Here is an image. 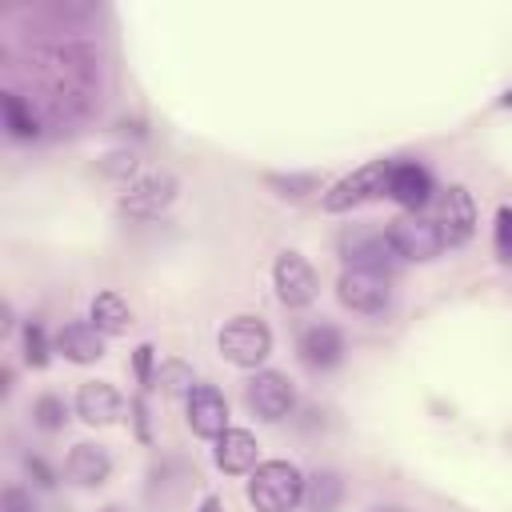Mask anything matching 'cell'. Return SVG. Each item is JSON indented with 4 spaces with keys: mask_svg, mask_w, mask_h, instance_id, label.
Wrapping results in <instances>:
<instances>
[{
    "mask_svg": "<svg viewBox=\"0 0 512 512\" xmlns=\"http://www.w3.org/2000/svg\"><path fill=\"white\" fill-rule=\"evenodd\" d=\"M0 508H4V512H36V500H32V492H24L20 484H8L4 496H0Z\"/></svg>",
    "mask_w": 512,
    "mask_h": 512,
    "instance_id": "d4e9b609",
    "label": "cell"
},
{
    "mask_svg": "<svg viewBox=\"0 0 512 512\" xmlns=\"http://www.w3.org/2000/svg\"><path fill=\"white\" fill-rule=\"evenodd\" d=\"M0 108H4V128H8L12 140H36L40 136V120H36V112H32V104L24 96L4 92Z\"/></svg>",
    "mask_w": 512,
    "mask_h": 512,
    "instance_id": "d6986e66",
    "label": "cell"
},
{
    "mask_svg": "<svg viewBox=\"0 0 512 512\" xmlns=\"http://www.w3.org/2000/svg\"><path fill=\"white\" fill-rule=\"evenodd\" d=\"M88 324H96L104 336H120V332H128V324H132V308H128L116 292H100V296L92 300V308H88Z\"/></svg>",
    "mask_w": 512,
    "mask_h": 512,
    "instance_id": "ac0fdd59",
    "label": "cell"
},
{
    "mask_svg": "<svg viewBox=\"0 0 512 512\" xmlns=\"http://www.w3.org/2000/svg\"><path fill=\"white\" fill-rule=\"evenodd\" d=\"M256 452H260V444H256L252 432L228 428V432L216 440V468L228 472V476H244V472L256 468Z\"/></svg>",
    "mask_w": 512,
    "mask_h": 512,
    "instance_id": "9a60e30c",
    "label": "cell"
},
{
    "mask_svg": "<svg viewBox=\"0 0 512 512\" xmlns=\"http://www.w3.org/2000/svg\"><path fill=\"white\" fill-rule=\"evenodd\" d=\"M216 344H220V356H224L228 364H236V368H256V364H264L268 352H272V328H268L260 316H232V320L220 328Z\"/></svg>",
    "mask_w": 512,
    "mask_h": 512,
    "instance_id": "3957f363",
    "label": "cell"
},
{
    "mask_svg": "<svg viewBox=\"0 0 512 512\" xmlns=\"http://www.w3.org/2000/svg\"><path fill=\"white\" fill-rule=\"evenodd\" d=\"M64 472L76 480V484H104L108 476H112V456L100 448V444H76L72 452H68V460H64Z\"/></svg>",
    "mask_w": 512,
    "mask_h": 512,
    "instance_id": "e0dca14e",
    "label": "cell"
},
{
    "mask_svg": "<svg viewBox=\"0 0 512 512\" xmlns=\"http://www.w3.org/2000/svg\"><path fill=\"white\" fill-rule=\"evenodd\" d=\"M24 468L36 476V484H44V488H52V484H56V480H52V468H48L40 456H28V460H24Z\"/></svg>",
    "mask_w": 512,
    "mask_h": 512,
    "instance_id": "484cf974",
    "label": "cell"
},
{
    "mask_svg": "<svg viewBox=\"0 0 512 512\" xmlns=\"http://www.w3.org/2000/svg\"><path fill=\"white\" fill-rule=\"evenodd\" d=\"M504 104H512V92H504Z\"/></svg>",
    "mask_w": 512,
    "mask_h": 512,
    "instance_id": "f546056e",
    "label": "cell"
},
{
    "mask_svg": "<svg viewBox=\"0 0 512 512\" xmlns=\"http://www.w3.org/2000/svg\"><path fill=\"white\" fill-rule=\"evenodd\" d=\"M384 236H388V244H392V252H396L400 260H436V256L448 248L428 208H420V212H400V216L388 224Z\"/></svg>",
    "mask_w": 512,
    "mask_h": 512,
    "instance_id": "7a4b0ae2",
    "label": "cell"
},
{
    "mask_svg": "<svg viewBox=\"0 0 512 512\" xmlns=\"http://www.w3.org/2000/svg\"><path fill=\"white\" fill-rule=\"evenodd\" d=\"M336 296L344 308L352 312H364V316H376L388 308L392 300V284L384 272H372V268H344L340 280H336Z\"/></svg>",
    "mask_w": 512,
    "mask_h": 512,
    "instance_id": "8992f818",
    "label": "cell"
},
{
    "mask_svg": "<svg viewBox=\"0 0 512 512\" xmlns=\"http://www.w3.org/2000/svg\"><path fill=\"white\" fill-rule=\"evenodd\" d=\"M32 420H36V428H44V432H60L64 420H68V408H64L60 396H40V400L32 404Z\"/></svg>",
    "mask_w": 512,
    "mask_h": 512,
    "instance_id": "7402d4cb",
    "label": "cell"
},
{
    "mask_svg": "<svg viewBox=\"0 0 512 512\" xmlns=\"http://www.w3.org/2000/svg\"><path fill=\"white\" fill-rule=\"evenodd\" d=\"M136 376L148 384L152 380V344H140L136 348Z\"/></svg>",
    "mask_w": 512,
    "mask_h": 512,
    "instance_id": "4316f807",
    "label": "cell"
},
{
    "mask_svg": "<svg viewBox=\"0 0 512 512\" xmlns=\"http://www.w3.org/2000/svg\"><path fill=\"white\" fill-rule=\"evenodd\" d=\"M388 172H392V160H368L360 164L356 172H348L344 180H336L328 192H324V208L328 212H348L372 196H388Z\"/></svg>",
    "mask_w": 512,
    "mask_h": 512,
    "instance_id": "277c9868",
    "label": "cell"
},
{
    "mask_svg": "<svg viewBox=\"0 0 512 512\" xmlns=\"http://www.w3.org/2000/svg\"><path fill=\"white\" fill-rule=\"evenodd\" d=\"M56 352L64 360H72V364H92V360L104 356V332L96 324H84V320L64 324L56 332Z\"/></svg>",
    "mask_w": 512,
    "mask_h": 512,
    "instance_id": "5bb4252c",
    "label": "cell"
},
{
    "mask_svg": "<svg viewBox=\"0 0 512 512\" xmlns=\"http://www.w3.org/2000/svg\"><path fill=\"white\" fill-rule=\"evenodd\" d=\"M344 356V336L332 328V324H312L300 332V360L312 368V372H324V368H336Z\"/></svg>",
    "mask_w": 512,
    "mask_h": 512,
    "instance_id": "4fadbf2b",
    "label": "cell"
},
{
    "mask_svg": "<svg viewBox=\"0 0 512 512\" xmlns=\"http://www.w3.org/2000/svg\"><path fill=\"white\" fill-rule=\"evenodd\" d=\"M492 248L504 264H512V208H500L496 212V224H492Z\"/></svg>",
    "mask_w": 512,
    "mask_h": 512,
    "instance_id": "cb8c5ba5",
    "label": "cell"
},
{
    "mask_svg": "<svg viewBox=\"0 0 512 512\" xmlns=\"http://www.w3.org/2000/svg\"><path fill=\"white\" fill-rule=\"evenodd\" d=\"M376 512H404V508H376Z\"/></svg>",
    "mask_w": 512,
    "mask_h": 512,
    "instance_id": "f1b7e54d",
    "label": "cell"
},
{
    "mask_svg": "<svg viewBox=\"0 0 512 512\" xmlns=\"http://www.w3.org/2000/svg\"><path fill=\"white\" fill-rule=\"evenodd\" d=\"M24 360L32 364V368H44L48 364V336H44V328L32 320V324H24Z\"/></svg>",
    "mask_w": 512,
    "mask_h": 512,
    "instance_id": "603a6c76",
    "label": "cell"
},
{
    "mask_svg": "<svg viewBox=\"0 0 512 512\" xmlns=\"http://www.w3.org/2000/svg\"><path fill=\"white\" fill-rule=\"evenodd\" d=\"M244 400H248V408H252L260 420H284V416L292 412V404H296V388H292V380H288L284 372L264 368V372H256V376L248 380Z\"/></svg>",
    "mask_w": 512,
    "mask_h": 512,
    "instance_id": "9c48e42d",
    "label": "cell"
},
{
    "mask_svg": "<svg viewBox=\"0 0 512 512\" xmlns=\"http://www.w3.org/2000/svg\"><path fill=\"white\" fill-rule=\"evenodd\" d=\"M428 212H432V220H436V228H440V236H444L448 248H460L476 232V204H472L468 188H460V184H448L428 204Z\"/></svg>",
    "mask_w": 512,
    "mask_h": 512,
    "instance_id": "5b68a950",
    "label": "cell"
},
{
    "mask_svg": "<svg viewBox=\"0 0 512 512\" xmlns=\"http://www.w3.org/2000/svg\"><path fill=\"white\" fill-rule=\"evenodd\" d=\"M188 428L204 440H220L228 432V400L216 384H196L188 392Z\"/></svg>",
    "mask_w": 512,
    "mask_h": 512,
    "instance_id": "30bf717a",
    "label": "cell"
},
{
    "mask_svg": "<svg viewBox=\"0 0 512 512\" xmlns=\"http://www.w3.org/2000/svg\"><path fill=\"white\" fill-rule=\"evenodd\" d=\"M156 384L168 392V396H188L192 388H196V380H192V368L188 364H180V360H164L160 368H156Z\"/></svg>",
    "mask_w": 512,
    "mask_h": 512,
    "instance_id": "44dd1931",
    "label": "cell"
},
{
    "mask_svg": "<svg viewBox=\"0 0 512 512\" xmlns=\"http://www.w3.org/2000/svg\"><path fill=\"white\" fill-rule=\"evenodd\" d=\"M196 512H224V504H220V500H216V496H204V500H200V508H196Z\"/></svg>",
    "mask_w": 512,
    "mask_h": 512,
    "instance_id": "83f0119b",
    "label": "cell"
},
{
    "mask_svg": "<svg viewBox=\"0 0 512 512\" xmlns=\"http://www.w3.org/2000/svg\"><path fill=\"white\" fill-rule=\"evenodd\" d=\"M340 496H344V484L336 480V472H316V476H308V484H304V504H308V512H336Z\"/></svg>",
    "mask_w": 512,
    "mask_h": 512,
    "instance_id": "ffe728a7",
    "label": "cell"
},
{
    "mask_svg": "<svg viewBox=\"0 0 512 512\" xmlns=\"http://www.w3.org/2000/svg\"><path fill=\"white\" fill-rule=\"evenodd\" d=\"M248 500L256 512H292L304 504V472L288 460H264L248 472Z\"/></svg>",
    "mask_w": 512,
    "mask_h": 512,
    "instance_id": "6da1fadb",
    "label": "cell"
},
{
    "mask_svg": "<svg viewBox=\"0 0 512 512\" xmlns=\"http://www.w3.org/2000/svg\"><path fill=\"white\" fill-rule=\"evenodd\" d=\"M272 288H276V300L284 308H308L316 300V272L312 264L300 256V252H280L276 264H272Z\"/></svg>",
    "mask_w": 512,
    "mask_h": 512,
    "instance_id": "52a82bcc",
    "label": "cell"
},
{
    "mask_svg": "<svg viewBox=\"0 0 512 512\" xmlns=\"http://www.w3.org/2000/svg\"><path fill=\"white\" fill-rule=\"evenodd\" d=\"M388 196H392L404 212L428 208V204H432V176H428V168L416 164V160L392 164V172H388Z\"/></svg>",
    "mask_w": 512,
    "mask_h": 512,
    "instance_id": "8fae6325",
    "label": "cell"
},
{
    "mask_svg": "<svg viewBox=\"0 0 512 512\" xmlns=\"http://www.w3.org/2000/svg\"><path fill=\"white\" fill-rule=\"evenodd\" d=\"M120 412H124V400L108 380H88L76 388V416L84 424H116Z\"/></svg>",
    "mask_w": 512,
    "mask_h": 512,
    "instance_id": "7c38bea8",
    "label": "cell"
},
{
    "mask_svg": "<svg viewBox=\"0 0 512 512\" xmlns=\"http://www.w3.org/2000/svg\"><path fill=\"white\" fill-rule=\"evenodd\" d=\"M344 252H348V268H372V272H384V276H388L392 256H396L388 236H376V232H348Z\"/></svg>",
    "mask_w": 512,
    "mask_h": 512,
    "instance_id": "2e32d148",
    "label": "cell"
},
{
    "mask_svg": "<svg viewBox=\"0 0 512 512\" xmlns=\"http://www.w3.org/2000/svg\"><path fill=\"white\" fill-rule=\"evenodd\" d=\"M172 200H176V176H172V172H144V176H136V180L124 188L120 212H128V216H136V220H152V216H160Z\"/></svg>",
    "mask_w": 512,
    "mask_h": 512,
    "instance_id": "ba28073f",
    "label": "cell"
}]
</instances>
